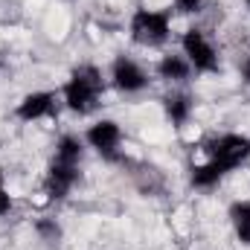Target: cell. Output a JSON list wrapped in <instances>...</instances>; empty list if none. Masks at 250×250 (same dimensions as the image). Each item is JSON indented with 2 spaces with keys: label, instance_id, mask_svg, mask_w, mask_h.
Instances as JSON below:
<instances>
[{
  "label": "cell",
  "instance_id": "obj_1",
  "mask_svg": "<svg viewBox=\"0 0 250 250\" xmlns=\"http://www.w3.org/2000/svg\"><path fill=\"white\" fill-rule=\"evenodd\" d=\"M82 157H84V140L76 134H62L56 140L53 160L44 175V189L53 201H64L82 178Z\"/></svg>",
  "mask_w": 250,
  "mask_h": 250
},
{
  "label": "cell",
  "instance_id": "obj_2",
  "mask_svg": "<svg viewBox=\"0 0 250 250\" xmlns=\"http://www.w3.org/2000/svg\"><path fill=\"white\" fill-rule=\"evenodd\" d=\"M105 90H108V82H105L102 70L96 64L84 62V64H76L67 73V79H64V84H62V102L70 114L90 117L102 105Z\"/></svg>",
  "mask_w": 250,
  "mask_h": 250
},
{
  "label": "cell",
  "instance_id": "obj_3",
  "mask_svg": "<svg viewBox=\"0 0 250 250\" xmlns=\"http://www.w3.org/2000/svg\"><path fill=\"white\" fill-rule=\"evenodd\" d=\"M172 9H148L137 6L128 18V38L137 47L157 50L172 38Z\"/></svg>",
  "mask_w": 250,
  "mask_h": 250
},
{
  "label": "cell",
  "instance_id": "obj_4",
  "mask_svg": "<svg viewBox=\"0 0 250 250\" xmlns=\"http://www.w3.org/2000/svg\"><path fill=\"white\" fill-rule=\"evenodd\" d=\"M204 160L215 163L224 175L236 172L239 166H245L250 160V137L242 131H224V134H215L204 143Z\"/></svg>",
  "mask_w": 250,
  "mask_h": 250
},
{
  "label": "cell",
  "instance_id": "obj_5",
  "mask_svg": "<svg viewBox=\"0 0 250 250\" xmlns=\"http://www.w3.org/2000/svg\"><path fill=\"white\" fill-rule=\"evenodd\" d=\"M181 53L187 56V62L192 64L195 76H212L221 70V59L218 50L212 44V38L201 29V26H189L181 35Z\"/></svg>",
  "mask_w": 250,
  "mask_h": 250
},
{
  "label": "cell",
  "instance_id": "obj_6",
  "mask_svg": "<svg viewBox=\"0 0 250 250\" xmlns=\"http://www.w3.org/2000/svg\"><path fill=\"white\" fill-rule=\"evenodd\" d=\"M123 140H125L123 125L117 123V120H111V117L96 120L93 125H87V131H84V146L93 148V151H96L102 160H108V163H117V160H120V154H123Z\"/></svg>",
  "mask_w": 250,
  "mask_h": 250
},
{
  "label": "cell",
  "instance_id": "obj_7",
  "mask_svg": "<svg viewBox=\"0 0 250 250\" xmlns=\"http://www.w3.org/2000/svg\"><path fill=\"white\" fill-rule=\"evenodd\" d=\"M108 79H111V84H114L120 93H125V96L143 93V90L148 87V73H146V67L137 62V59L125 56V53H120V56L111 62Z\"/></svg>",
  "mask_w": 250,
  "mask_h": 250
},
{
  "label": "cell",
  "instance_id": "obj_8",
  "mask_svg": "<svg viewBox=\"0 0 250 250\" xmlns=\"http://www.w3.org/2000/svg\"><path fill=\"white\" fill-rule=\"evenodd\" d=\"M56 102H59L56 90H32V93L21 96V102L15 105V117L26 125L41 123L56 114Z\"/></svg>",
  "mask_w": 250,
  "mask_h": 250
},
{
  "label": "cell",
  "instance_id": "obj_9",
  "mask_svg": "<svg viewBox=\"0 0 250 250\" xmlns=\"http://www.w3.org/2000/svg\"><path fill=\"white\" fill-rule=\"evenodd\" d=\"M192 111H195V102L187 90H172L163 96V114L172 123V128H187V123L192 120Z\"/></svg>",
  "mask_w": 250,
  "mask_h": 250
},
{
  "label": "cell",
  "instance_id": "obj_10",
  "mask_svg": "<svg viewBox=\"0 0 250 250\" xmlns=\"http://www.w3.org/2000/svg\"><path fill=\"white\" fill-rule=\"evenodd\" d=\"M192 76H195V70L184 53H169L157 62V79H163L169 84H187Z\"/></svg>",
  "mask_w": 250,
  "mask_h": 250
},
{
  "label": "cell",
  "instance_id": "obj_11",
  "mask_svg": "<svg viewBox=\"0 0 250 250\" xmlns=\"http://www.w3.org/2000/svg\"><path fill=\"white\" fill-rule=\"evenodd\" d=\"M227 218H230V227H233V236L242 248H250V201H233L230 209H227Z\"/></svg>",
  "mask_w": 250,
  "mask_h": 250
},
{
  "label": "cell",
  "instance_id": "obj_12",
  "mask_svg": "<svg viewBox=\"0 0 250 250\" xmlns=\"http://www.w3.org/2000/svg\"><path fill=\"white\" fill-rule=\"evenodd\" d=\"M224 178H227V175H224L215 163H209V160L189 166V187L192 189H215Z\"/></svg>",
  "mask_w": 250,
  "mask_h": 250
},
{
  "label": "cell",
  "instance_id": "obj_13",
  "mask_svg": "<svg viewBox=\"0 0 250 250\" xmlns=\"http://www.w3.org/2000/svg\"><path fill=\"white\" fill-rule=\"evenodd\" d=\"M32 230H35V236H38L41 242H47V245H59V242L64 239V227L56 221V218H50V215L38 218V221L32 224Z\"/></svg>",
  "mask_w": 250,
  "mask_h": 250
},
{
  "label": "cell",
  "instance_id": "obj_14",
  "mask_svg": "<svg viewBox=\"0 0 250 250\" xmlns=\"http://www.w3.org/2000/svg\"><path fill=\"white\" fill-rule=\"evenodd\" d=\"M207 6V0H172V15H184V18H192V15H201Z\"/></svg>",
  "mask_w": 250,
  "mask_h": 250
},
{
  "label": "cell",
  "instance_id": "obj_15",
  "mask_svg": "<svg viewBox=\"0 0 250 250\" xmlns=\"http://www.w3.org/2000/svg\"><path fill=\"white\" fill-rule=\"evenodd\" d=\"M12 209H15V198H12V192L6 187V175L0 172V218H6Z\"/></svg>",
  "mask_w": 250,
  "mask_h": 250
},
{
  "label": "cell",
  "instance_id": "obj_16",
  "mask_svg": "<svg viewBox=\"0 0 250 250\" xmlns=\"http://www.w3.org/2000/svg\"><path fill=\"white\" fill-rule=\"evenodd\" d=\"M239 76H242L245 84H250V56H245V59L239 62Z\"/></svg>",
  "mask_w": 250,
  "mask_h": 250
},
{
  "label": "cell",
  "instance_id": "obj_17",
  "mask_svg": "<svg viewBox=\"0 0 250 250\" xmlns=\"http://www.w3.org/2000/svg\"><path fill=\"white\" fill-rule=\"evenodd\" d=\"M245 6H248V9H250V0H245Z\"/></svg>",
  "mask_w": 250,
  "mask_h": 250
}]
</instances>
